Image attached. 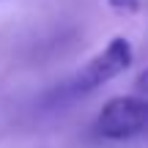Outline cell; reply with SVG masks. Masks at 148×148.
Masks as SVG:
<instances>
[{"mask_svg": "<svg viewBox=\"0 0 148 148\" xmlns=\"http://www.w3.org/2000/svg\"><path fill=\"white\" fill-rule=\"evenodd\" d=\"M132 60H134L132 41L123 38V36H115V38L107 41V47L101 49L99 55H93L82 69L74 74L71 82L66 85V90H69L71 96H85V93H90V90L107 85L110 79H115L118 74H123L132 66Z\"/></svg>", "mask_w": 148, "mask_h": 148, "instance_id": "2", "label": "cell"}, {"mask_svg": "<svg viewBox=\"0 0 148 148\" xmlns=\"http://www.w3.org/2000/svg\"><path fill=\"white\" fill-rule=\"evenodd\" d=\"M134 88H137V93L140 96H148V69L137 77V82H134Z\"/></svg>", "mask_w": 148, "mask_h": 148, "instance_id": "4", "label": "cell"}, {"mask_svg": "<svg viewBox=\"0 0 148 148\" xmlns=\"http://www.w3.org/2000/svg\"><path fill=\"white\" fill-rule=\"evenodd\" d=\"M0 3H3V0H0Z\"/></svg>", "mask_w": 148, "mask_h": 148, "instance_id": "5", "label": "cell"}, {"mask_svg": "<svg viewBox=\"0 0 148 148\" xmlns=\"http://www.w3.org/2000/svg\"><path fill=\"white\" fill-rule=\"evenodd\" d=\"M107 5L112 11H118V14H126V16L140 11V0H107Z\"/></svg>", "mask_w": 148, "mask_h": 148, "instance_id": "3", "label": "cell"}, {"mask_svg": "<svg viewBox=\"0 0 148 148\" xmlns=\"http://www.w3.org/2000/svg\"><path fill=\"white\" fill-rule=\"evenodd\" d=\"M93 134L101 140H134L148 134V99L145 96H115L99 110Z\"/></svg>", "mask_w": 148, "mask_h": 148, "instance_id": "1", "label": "cell"}]
</instances>
